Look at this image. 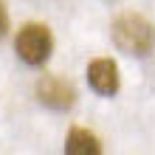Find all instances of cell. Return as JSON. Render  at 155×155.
<instances>
[{
	"label": "cell",
	"instance_id": "6",
	"mask_svg": "<svg viewBox=\"0 0 155 155\" xmlns=\"http://www.w3.org/2000/svg\"><path fill=\"white\" fill-rule=\"evenodd\" d=\"M6 31H8V12H6V6L0 3V37H6Z\"/></svg>",
	"mask_w": 155,
	"mask_h": 155
},
{
	"label": "cell",
	"instance_id": "3",
	"mask_svg": "<svg viewBox=\"0 0 155 155\" xmlns=\"http://www.w3.org/2000/svg\"><path fill=\"white\" fill-rule=\"evenodd\" d=\"M37 99H40V104L45 107H51V110H71V107L76 104V90L71 82L65 79H59V76H51V74H45L40 82H37Z\"/></svg>",
	"mask_w": 155,
	"mask_h": 155
},
{
	"label": "cell",
	"instance_id": "4",
	"mask_svg": "<svg viewBox=\"0 0 155 155\" xmlns=\"http://www.w3.org/2000/svg\"><path fill=\"white\" fill-rule=\"evenodd\" d=\"M87 82L99 96H116L121 87V74H118V62L110 57H96L87 65Z\"/></svg>",
	"mask_w": 155,
	"mask_h": 155
},
{
	"label": "cell",
	"instance_id": "2",
	"mask_svg": "<svg viewBox=\"0 0 155 155\" xmlns=\"http://www.w3.org/2000/svg\"><path fill=\"white\" fill-rule=\"evenodd\" d=\"M14 51L25 65L40 68L54 54V34L45 23H25L14 37Z\"/></svg>",
	"mask_w": 155,
	"mask_h": 155
},
{
	"label": "cell",
	"instance_id": "5",
	"mask_svg": "<svg viewBox=\"0 0 155 155\" xmlns=\"http://www.w3.org/2000/svg\"><path fill=\"white\" fill-rule=\"evenodd\" d=\"M65 155H104V152H102V141L93 130L71 127V133L65 138Z\"/></svg>",
	"mask_w": 155,
	"mask_h": 155
},
{
	"label": "cell",
	"instance_id": "1",
	"mask_svg": "<svg viewBox=\"0 0 155 155\" xmlns=\"http://www.w3.org/2000/svg\"><path fill=\"white\" fill-rule=\"evenodd\" d=\"M110 34L116 48L124 54H133V57H147L155 48V25L138 12L118 14L110 25Z\"/></svg>",
	"mask_w": 155,
	"mask_h": 155
}]
</instances>
